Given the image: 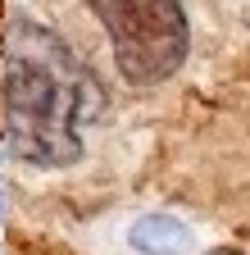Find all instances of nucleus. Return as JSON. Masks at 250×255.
<instances>
[{
    "label": "nucleus",
    "mask_w": 250,
    "mask_h": 255,
    "mask_svg": "<svg viewBox=\"0 0 250 255\" xmlns=\"http://www.w3.org/2000/svg\"><path fill=\"white\" fill-rule=\"evenodd\" d=\"M128 82H160L186 55L182 0H91Z\"/></svg>",
    "instance_id": "f03ea898"
},
{
    "label": "nucleus",
    "mask_w": 250,
    "mask_h": 255,
    "mask_svg": "<svg viewBox=\"0 0 250 255\" xmlns=\"http://www.w3.org/2000/svg\"><path fill=\"white\" fill-rule=\"evenodd\" d=\"M5 137L32 164H69L82 150L86 73L50 27L18 18L5 32Z\"/></svg>",
    "instance_id": "f257e3e1"
},
{
    "label": "nucleus",
    "mask_w": 250,
    "mask_h": 255,
    "mask_svg": "<svg viewBox=\"0 0 250 255\" xmlns=\"http://www.w3.org/2000/svg\"><path fill=\"white\" fill-rule=\"evenodd\" d=\"M128 242L141 255H182L186 246H191V233H186L177 219H168V214H146V219L132 223Z\"/></svg>",
    "instance_id": "7ed1b4c3"
},
{
    "label": "nucleus",
    "mask_w": 250,
    "mask_h": 255,
    "mask_svg": "<svg viewBox=\"0 0 250 255\" xmlns=\"http://www.w3.org/2000/svg\"><path fill=\"white\" fill-rule=\"evenodd\" d=\"M0 210H5V191H0Z\"/></svg>",
    "instance_id": "20e7f679"
}]
</instances>
